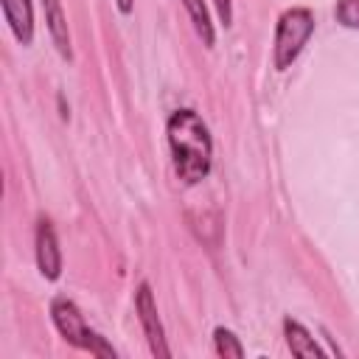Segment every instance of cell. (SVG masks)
<instances>
[{"mask_svg": "<svg viewBox=\"0 0 359 359\" xmlns=\"http://www.w3.org/2000/svg\"><path fill=\"white\" fill-rule=\"evenodd\" d=\"M165 135L177 180L182 185L202 182L213 165V140L208 123L194 109H177L165 123Z\"/></svg>", "mask_w": 359, "mask_h": 359, "instance_id": "obj_1", "label": "cell"}, {"mask_svg": "<svg viewBox=\"0 0 359 359\" xmlns=\"http://www.w3.org/2000/svg\"><path fill=\"white\" fill-rule=\"evenodd\" d=\"M50 320H53L56 331L65 337V342H70L73 348H81L101 359H115V348L84 323V314L79 311V306L70 297L59 294L50 300Z\"/></svg>", "mask_w": 359, "mask_h": 359, "instance_id": "obj_2", "label": "cell"}, {"mask_svg": "<svg viewBox=\"0 0 359 359\" xmlns=\"http://www.w3.org/2000/svg\"><path fill=\"white\" fill-rule=\"evenodd\" d=\"M314 34V14L309 8H286L278 17V28H275V70H286L297 62V56L303 53V48L309 45Z\"/></svg>", "mask_w": 359, "mask_h": 359, "instance_id": "obj_3", "label": "cell"}, {"mask_svg": "<svg viewBox=\"0 0 359 359\" xmlns=\"http://www.w3.org/2000/svg\"><path fill=\"white\" fill-rule=\"evenodd\" d=\"M135 311H137V320L143 325V334H146V342H149V351L160 359H168L171 351L165 345V331H163V323H160V314H157V303H154V294H151V286L143 280L135 292Z\"/></svg>", "mask_w": 359, "mask_h": 359, "instance_id": "obj_4", "label": "cell"}, {"mask_svg": "<svg viewBox=\"0 0 359 359\" xmlns=\"http://www.w3.org/2000/svg\"><path fill=\"white\" fill-rule=\"evenodd\" d=\"M34 252H36V266L42 272V278L48 280H56L62 275V250H59V241H56V233H53V224L42 216L36 222V233H34Z\"/></svg>", "mask_w": 359, "mask_h": 359, "instance_id": "obj_5", "label": "cell"}, {"mask_svg": "<svg viewBox=\"0 0 359 359\" xmlns=\"http://www.w3.org/2000/svg\"><path fill=\"white\" fill-rule=\"evenodd\" d=\"M45 8V25L50 31V39L59 50L62 59H73V48H70V31H67V17L62 11V0H42Z\"/></svg>", "mask_w": 359, "mask_h": 359, "instance_id": "obj_6", "label": "cell"}, {"mask_svg": "<svg viewBox=\"0 0 359 359\" xmlns=\"http://www.w3.org/2000/svg\"><path fill=\"white\" fill-rule=\"evenodd\" d=\"M3 14H6V22H8L14 39L20 45H31V39H34L31 0H3Z\"/></svg>", "mask_w": 359, "mask_h": 359, "instance_id": "obj_7", "label": "cell"}, {"mask_svg": "<svg viewBox=\"0 0 359 359\" xmlns=\"http://www.w3.org/2000/svg\"><path fill=\"white\" fill-rule=\"evenodd\" d=\"M283 337H286V345L294 356H323V348L314 342V337L309 334V328L292 317L283 320Z\"/></svg>", "mask_w": 359, "mask_h": 359, "instance_id": "obj_8", "label": "cell"}, {"mask_svg": "<svg viewBox=\"0 0 359 359\" xmlns=\"http://www.w3.org/2000/svg\"><path fill=\"white\" fill-rule=\"evenodd\" d=\"M182 6H185V11H188V17H191V22H194V31L199 34V39H202V45H213V22H210V14H208V6H205V0H182Z\"/></svg>", "mask_w": 359, "mask_h": 359, "instance_id": "obj_9", "label": "cell"}, {"mask_svg": "<svg viewBox=\"0 0 359 359\" xmlns=\"http://www.w3.org/2000/svg\"><path fill=\"white\" fill-rule=\"evenodd\" d=\"M213 351H216V356H224V359H241L244 356V348H241L238 337L224 325H219L213 331Z\"/></svg>", "mask_w": 359, "mask_h": 359, "instance_id": "obj_10", "label": "cell"}, {"mask_svg": "<svg viewBox=\"0 0 359 359\" xmlns=\"http://www.w3.org/2000/svg\"><path fill=\"white\" fill-rule=\"evenodd\" d=\"M334 17L339 25L359 31V0H337L334 6Z\"/></svg>", "mask_w": 359, "mask_h": 359, "instance_id": "obj_11", "label": "cell"}, {"mask_svg": "<svg viewBox=\"0 0 359 359\" xmlns=\"http://www.w3.org/2000/svg\"><path fill=\"white\" fill-rule=\"evenodd\" d=\"M213 3H216V11H219L222 22L230 25L233 22V6H230V0H213Z\"/></svg>", "mask_w": 359, "mask_h": 359, "instance_id": "obj_12", "label": "cell"}, {"mask_svg": "<svg viewBox=\"0 0 359 359\" xmlns=\"http://www.w3.org/2000/svg\"><path fill=\"white\" fill-rule=\"evenodd\" d=\"M118 11L121 14H129L132 11V0H118Z\"/></svg>", "mask_w": 359, "mask_h": 359, "instance_id": "obj_13", "label": "cell"}]
</instances>
